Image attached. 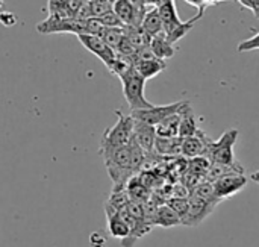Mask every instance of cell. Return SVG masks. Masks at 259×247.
Returning a JSON list of instances; mask_svg holds the SVG:
<instances>
[{
	"mask_svg": "<svg viewBox=\"0 0 259 247\" xmlns=\"http://www.w3.org/2000/svg\"><path fill=\"white\" fill-rule=\"evenodd\" d=\"M115 115H117V123L106 129L103 137H102V141H100V149H99V153L100 156L121 147V146H126L132 135H134V118L132 115H126L123 114L121 111H115Z\"/></svg>",
	"mask_w": 259,
	"mask_h": 247,
	"instance_id": "7a4b0ae2",
	"label": "cell"
},
{
	"mask_svg": "<svg viewBox=\"0 0 259 247\" xmlns=\"http://www.w3.org/2000/svg\"><path fill=\"white\" fill-rule=\"evenodd\" d=\"M36 30L44 35L47 33H74V35L88 33L87 20L80 21L76 18L59 17V15H49L47 20L36 24Z\"/></svg>",
	"mask_w": 259,
	"mask_h": 247,
	"instance_id": "277c9868",
	"label": "cell"
},
{
	"mask_svg": "<svg viewBox=\"0 0 259 247\" xmlns=\"http://www.w3.org/2000/svg\"><path fill=\"white\" fill-rule=\"evenodd\" d=\"M141 29L149 36H156L159 33H164V26H162L161 17H159L156 8H153L150 11H146V14L143 17V21H141Z\"/></svg>",
	"mask_w": 259,
	"mask_h": 247,
	"instance_id": "d6986e66",
	"label": "cell"
},
{
	"mask_svg": "<svg viewBox=\"0 0 259 247\" xmlns=\"http://www.w3.org/2000/svg\"><path fill=\"white\" fill-rule=\"evenodd\" d=\"M114 14L121 20L124 26H141L146 11L137 9L129 0H115L112 3Z\"/></svg>",
	"mask_w": 259,
	"mask_h": 247,
	"instance_id": "9c48e42d",
	"label": "cell"
},
{
	"mask_svg": "<svg viewBox=\"0 0 259 247\" xmlns=\"http://www.w3.org/2000/svg\"><path fill=\"white\" fill-rule=\"evenodd\" d=\"M90 5H91V14L96 18L112 11V2L111 0H90Z\"/></svg>",
	"mask_w": 259,
	"mask_h": 247,
	"instance_id": "cb8c5ba5",
	"label": "cell"
},
{
	"mask_svg": "<svg viewBox=\"0 0 259 247\" xmlns=\"http://www.w3.org/2000/svg\"><path fill=\"white\" fill-rule=\"evenodd\" d=\"M2 9H3V0H0V14H2V12H3V11H2Z\"/></svg>",
	"mask_w": 259,
	"mask_h": 247,
	"instance_id": "f546056e",
	"label": "cell"
},
{
	"mask_svg": "<svg viewBox=\"0 0 259 247\" xmlns=\"http://www.w3.org/2000/svg\"><path fill=\"white\" fill-rule=\"evenodd\" d=\"M179 123H181V114H173L162 120L159 125L155 126L156 129V137L162 138H175L179 137Z\"/></svg>",
	"mask_w": 259,
	"mask_h": 247,
	"instance_id": "ffe728a7",
	"label": "cell"
},
{
	"mask_svg": "<svg viewBox=\"0 0 259 247\" xmlns=\"http://www.w3.org/2000/svg\"><path fill=\"white\" fill-rule=\"evenodd\" d=\"M238 3H240L243 8L252 11L253 15H255L256 18H259V0H238Z\"/></svg>",
	"mask_w": 259,
	"mask_h": 247,
	"instance_id": "4316f807",
	"label": "cell"
},
{
	"mask_svg": "<svg viewBox=\"0 0 259 247\" xmlns=\"http://www.w3.org/2000/svg\"><path fill=\"white\" fill-rule=\"evenodd\" d=\"M156 9H158V14L161 17V21H162L164 33L165 35L171 33L175 29H178L182 24V21L178 17V11H176L175 0H162L156 6Z\"/></svg>",
	"mask_w": 259,
	"mask_h": 247,
	"instance_id": "4fadbf2b",
	"label": "cell"
},
{
	"mask_svg": "<svg viewBox=\"0 0 259 247\" xmlns=\"http://www.w3.org/2000/svg\"><path fill=\"white\" fill-rule=\"evenodd\" d=\"M237 50L240 53H244V52H250V50H259V30L250 38L241 41L237 47Z\"/></svg>",
	"mask_w": 259,
	"mask_h": 247,
	"instance_id": "d4e9b609",
	"label": "cell"
},
{
	"mask_svg": "<svg viewBox=\"0 0 259 247\" xmlns=\"http://www.w3.org/2000/svg\"><path fill=\"white\" fill-rule=\"evenodd\" d=\"M214 208H215V205H212L209 202H205L202 199H197V197L190 196L188 197V210H187L185 216L182 217L181 225H185V226H199L214 211Z\"/></svg>",
	"mask_w": 259,
	"mask_h": 247,
	"instance_id": "ba28073f",
	"label": "cell"
},
{
	"mask_svg": "<svg viewBox=\"0 0 259 247\" xmlns=\"http://www.w3.org/2000/svg\"><path fill=\"white\" fill-rule=\"evenodd\" d=\"M187 103V100H179V102H175V103H170V105H153L152 108L149 109H140V111H132L131 115L135 118V120H140L143 123H147V125H152V126H156L159 125L162 120H165L167 117L173 115V114H178L182 106Z\"/></svg>",
	"mask_w": 259,
	"mask_h": 247,
	"instance_id": "5b68a950",
	"label": "cell"
},
{
	"mask_svg": "<svg viewBox=\"0 0 259 247\" xmlns=\"http://www.w3.org/2000/svg\"><path fill=\"white\" fill-rule=\"evenodd\" d=\"M100 36L103 38V41L108 46H111L112 49H115V46L124 36V29L123 27H105Z\"/></svg>",
	"mask_w": 259,
	"mask_h": 247,
	"instance_id": "603a6c76",
	"label": "cell"
},
{
	"mask_svg": "<svg viewBox=\"0 0 259 247\" xmlns=\"http://www.w3.org/2000/svg\"><path fill=\"white\" fill-rule=\"evenodd\" d=\"M237 138H238V129L226 131L217 141L211 140L205 156L212 164H223L234 169H243L240 162L235 159V153H234V146L237 143Z\"/></svg>",
	"mask_w": 259,
	"mask_h": 247,
	"instance_id": "3957f363",
	"label": "cell"
},
{
	"mask_svg": "<svg viewBox=\"0 0 259 247\" xmlns=\"http://www.w3.org/2000/svg\"><path fill=\"white\" fill-rule=\"evenodd\" d=\"M77 39L80 41V44H82L88 52H91L93 55L99 56L100 61L106 65L108 70H111V67L114 65V62L117 61L118 56H117L115 50L103 41L102 36H99V35L80 33V35H77Z\"/></svg>",
	"mask_w": 259,
	"mask_h": 247,
	"instance_id": "8992f818",
	"label": "cell"
},
{
	"mask_svg": "<svg viewBox=\"0 0 259 247\" xmlns=\"http://www.w3.org/2000/svg\"><path fill=\"white\" fill-rule=\"evenodd\" d=\"M153 225H158L162 228H173V226L181 225V217L168 203L159 205L153 216Z\"/></svg>",
	"mask_w": 259,
	"mask_h": 247,
	"instance_id": "e0dca14e",
	"label": "cell"
},
{
	"mask_svg": "<svg viewBox=\"0 0 259 247\" xmlns=\"http://www.w3.org/2000/svg\"><path fill=\"white\" fill-rule=\"evenodd\" d=\"M100 23L105 26V27H123L124 24L121 23V20L114 14V11H109L106 14H103L102 17H99Z\"/></svg>",
	"mask_w": 259,
	"mask_h": 247,
	"instance_id": "484cf974",
	"label": "cell"
},
{
	"mask_svg": "<svg viewBox=\"0 0 259 247\" xmlns=\"http://www.w3.org/2000/svg\"><path fill=\"white\" fill-rule=\"evenodd\" d=\"M211 164H212V162H211L205 155H202V156L191 158V162H190L188 169H190V172H191L193 175H196V176H206V173H208Z\"/></svg>",
	"mask_w": 259,
	"mask_h": 247,
	"instance_id": "7402d4cb",
	"label": "cell"
},
{
	"mask_svg": "<svg viewBox=\"0 0 259 247\" xmlns=\"http://www.w3.org/2000/svg\"><path fill=\"white\" fill-rule=\"evenodd\" d=\"M181 114V123H179V137L181 138H188V137H194L197 135V132L200 131L199 123H197V117L190 105V102L187 100V103L182 106V109L179 111Z\"/></svg>",
	"mask_w": 259,
	"mask_h": 247,
	"instance_id": "5bb4252c",
	"label": "cell"
},
{
	"mask_svg": "<svg viewBox=\"0 0 259 247\" xmlns=\"http://www.w3.org/2000/svg\"><path fill=\"white\" fill-rule=\"evenodd\" d=\"M0 23L3 24V26H14L15 23H17V17L14 15V14H11V12H2L0 14Z\"/></svg>",
	"mask_w": 259,
	"mask_h": 247,
	"instance_id": "83f0119b",
	"label": "cell"
},
{
	"mask_svg": "<svg viewBox=\"0 0 259 247\" xmlns=\"http://www.w3.org/2000/svg\"><path fill=\"white\" fill-rule=\"evenodd\" d=\"M190 196L193 197H197V199H202L205 202H209L212 205H217L220 203L222 200L217 197L215 194V190H214V184L209 182V181H203V182H199L190 193Z\"/></svg>",
	"mask_w": 259,
	"mask_h": 247,
	"instance_id": "44dd1931",
	"label": "cell"
},
{
	"mask_svg": "<svg viewBox=\"0 0 259 247\" xmlns=\"http://www.w3.org/2000/svg\"><path fill=\"white\" fill-rule=\"evenodd\" d=\"M121 80L123 87V96L131 108V111H140V109H149L153 106L146 96H144V88H146V79L138 74V71L129 65L123 73L117 76Z\"/></svg>",
	"mask_w": 259,
	"mask_h": 247,
	"instance_id": "6da1fadb",
	"label": "cell"
},
{
	"mask_svg": "<svg viewBox=\"0 0 259 247\" xmlns=\"http://www.w3.org/2000/svg\"><path fill=\"white\" fill-rule=\"evenodd\" d=\"M111 2H112V3H114V2H115V0H111Z\"/></svg>",
	"mask_w": 259,
	"mask_h": 247,
	"instance_id": "1f68e13d",
	"label": "cell"
},
{
	"mask_svg": "<svg viewBox=\"0 0 259 247\" xmlns=\"http://www.w3.org/2000/svg\"><path fill=\"white\" fill-rule=\"evenodd\" d=\"M214 184V190L215 194L220 200L234 196L235 193L241 191L246 184H247V178L244 176L243 172H229L226 175H223L222 178H219Z\"/></svg>",
	"mask_w": 259,
	"mask_h": 247,
	"instance_id": "52a82bcc",
	"label": "cell"
},
{
	"mask_svg": "<svg viewBox=\"0 0 259 247\" xmlns=\"http://www.w3.org/2000/svg\"><path fill=\"white\" fill-rule=\"evenodd\" d=\"M173 46L175 44H171L167 39L165 33H159L156 36H152V39H150V50L153 52V55L156 58H159L162 61L171 58L176 53V49Z\"/></svg>",
	"mask_w": 259,
	"mask_h": 247,
	"instance_id": "ac0fdd59",
	"label": "cell"
},
{
	"mask_svg": "<svg viewBox=\"0 0 259 247\" xmlns=\"http://www.w3.org/2000/svg\"><path fill=\"white\" fill-rule=\"evenodd\" d=\"M82 2H90V0H82Z\"/></svg>",
	"mask_w": 259,
	"mask_h": 247,
	"instance_id": "4dcf8cb0",
	"label": "cell"
},
{
	"mask_svg": "<svg viewBox=\"0 0 259 247\" xmlns=\"http://www.w3.org/2000/svg\"><path fill=\"white\" fill-rule=\"evenodd\" d=\"M250 179H252L253 182L259 184V170H258V172H255V173H252V175H250Z\"/></svg>",
	"mask_w": 259,
	"mask_h": 247,
	"instance_id": "f1b7e54d",
	"label": "cell"
},
{
	"mask_svg": "<svg viewBox=\"0 0 259 247\" xmlns=\"http://www.w3.org/2000/svg\"><path fill=\"white\" fill-rule=\"evenodd\" d=\"M209 143H211V140L200 129L197 132V135L182 138V155L185 158H190V159L196 158V156H202V155L206 153V149H208Z\"/></svg>",
	"mask_w": 259,
	"mask_h": 247,
	"instance_id": "8fae6325",
	"label": "cell"
},
{
	"mask_svg": "<svg viewBox=\"0 0 259 247\" xmlns=\"http://www.w3.org/2000/svg\"><path fill=\"white\" fill-rule=\"evenodd\" d=\"M105 211H106V220H108V232H109V235L112 238H118V240L127 238L129 234H131V228L124 222V219L121 217L120 211H115L109 205H105Z\"/></svg>",
	"mask_w": 259,
	"mask_h": 247,
	"instance_id": "7c38bea8",
	"label": "cell"
},
{
	"mask_svg": "<svg viewBox=\"0 0 259 247\" xmlns=\"http://www.w3.org/2000/svg\"><path fill=\"white\" fill-rule=\"evenodd\" d=\"M132 67L138 71V74H140L141 77H144V79L147 80V79L155 77V76L159 74L161 71H164L165 67H167V64H165V61H162V59H159V58H152V59L137 61Z\"/></svg>",
	"mask_w": 259,
	"mask_h": 247,
	"instance_id": "9a60e30c",
	"label": "cell"
},
{
	"mask_svg": "<svg viewBox=\"0 0 259 247\" xmlns=\"http://www.w3.org/2000/svg\"><path fill=\"white\" fill-rule=\"evenodd\" d=\"M155 153H158L161 156H178V155H182V138L181 137H175V138L156 137Z\"/></svg>",
	"mask_w": 259,
	"mask_h": 247,
	"instance_id": "2e32d148",
	"label": "cell"
},
{
	"mask_svg": "<svg viewBox=\"0 0 259 247\" xmlns=\"http://www.w3.org/2000/svg\"><path fill=\"white\" fill-rule=\"evenodd\" d=\"M134 140L138 143V146L147 155L153 153L155 152V141H156V129H155V126L143 123V121L134 118Z\"/></svg>",
	"mask_w": 259,
	"mask_h": 247,
	"instance_id": "30bf717a",
	"label": "cell"
}]
</instances>
